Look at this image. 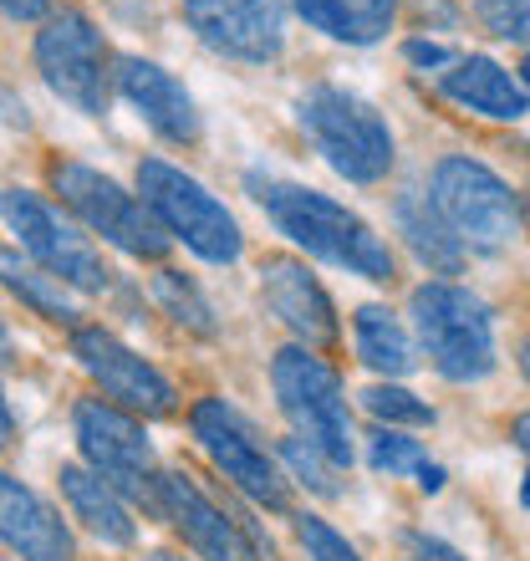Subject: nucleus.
I'll use <instances>...</instances> for the list:
<instances>
[{
  "mask_svg": "<svg viewBox=\"0 0 530 561\" xmlns=\"http://www.w3.org/2000/svg\"><path fill=\"white\" fill-rule=\"evenodd\" d=\"M0 547H11L21 561H77L67 520L5 470H0Z\"/></svg>",
  "mask_w": 530,
  "mask_h": 561,
  "instance_id": "16",
  "label": "nucleus"
},
{
  "mask_svg": "<svg viewBox=\"0 0 530 561\" xmlns=\"http://www.w3.org/2000/svg\"><path fill=\"white\" fill-rule=\"evenodd\" d=\"M153 301H159L184 332H194V337H215V332H220L209 301L199 296V286H194L189 276H178V271H159V276H153Z\"/></svg>",
  "mask_w": 530,
  "mask_h": 561,
  "instance_id": "24",
  "label": "nucleus"
},
{
  "mask_svg": "<svg viewBox=\"0 0 530 561\" xmlns=\"http://www.w3.org/2000/svg\"><path fill=\"white\" fill-rule=\"evenodd\" d=\"M520 82H526V88H530V57L520 61Z\"/></svg>",
  "mask_w": 530,
  "mask_h": 561,
  "instance_id": "39",
  "label": "nucleus"
},
{
  "mask_svg": "<svg viewBox=\"0 0 530 561\" xmlns=\"http://www.w3.org/2000/svg\"><path fill=\"white\" fill-rule=\"evenodd\" d=\"M148 561H184V557H174V551H153Z\"/></svg>",
  "mask_w": 530,
  "mask_h": 561,
  "instance_id": "38",
  "label": "nucleus"
},
{
  "mask_svg": "<svg viewBox=\"0 0 530 561\" xmlns=\"http://www.w3.org/2000/svg\"><path fill=\"white\" fill-rule=\"evenodd\" d=\"M11 363H15V342L5 332V322H0V368H11Z\"/></svg>",
  "mask_w": 530,
  "mask_h": 561,
  "instance_id": "35",
  "label": "nucleus"
},
{
  "mask_svg": "<svg viewBox=\"0 0 530 561\" xmlns=\"http://www.w3.org/2000/svg\"><path fill=\"white\" fill-rule=\"evenodd\" d=\"M403 561H464V557H459L449 541H439V536H408Z\"/></svg>",
  "mask_w": 530,
  "mask_h": 561,
  "instance_id": "30",
  "label": "nucleus"
},
{
  "mask_svg": "<svg viewBox=\"0 0 530 561\" xmlns=\"http://www.w3.org/2000/svg\"><path fill=\"white\" fill-rule=\"evenodd\" d=\"M77 449L107 485H118L123 495L143 501L148 511H159V474H153V444H148L143 424L103 399H82L72 409Z\"/></svg>",
  "mask_w": 530,
  "mask_h": 561,
  "instance_id": "10",
  "label": "nucleus"
},
{
  "mask_svg": "<svg viewBox=\"0 0 530 561\" xmlns=\"http://www.w3.org/2000/svg\"><path fill=\"white\" fill-rule=\"evenodd\" d=\"M251 194L280 236L291 245H301L307 255H316L326 266L353 271L362 280H393L388 240L347 205L307 190V184H286V179H261V174H251Z\"/></svg>",
  "mask_w": 530,
  "mask_h": 561,
  "instance_id": "1",
  "label": "nucleus"
},
{
  "mask_svg": "<svg viewBox=\"0 0 530 561\" xmlns=\"http://www.w3.org/2000/svg\"><path fill=\"white\" fill-rule=\"evenodd\" d=\"M184 21L209 51L230 61H276L286 46L280 0H184Z\"/></svg>",
  "mask_w": 530,
  "mask_h": 561,
  "instance_id": "14",
  "label": "nucleus"
},
{
  "mask_svg": "<svg viewBox=\"0 0 530 561\" xmlns=\"http://www.w3.org/2000/svg\"><path fill=\"white\" fill-rule=\"evenodd\" d=\"M51 190L61 194V205L72 209L92 236H103L107 245H118L132 261H159L169 251V230L153 220V209L138 194L123 190L118 179L97 174V169L77 159H57L51 163Z\"/></svg>",
  "mask_w": 530,
  "mask_h": 561,
  "instance_id": "6",
  "label": "nucleus"
},
{
  "mask_svg": "<svg viewBox=\"0 0 530 561\" xmlns=\"http://www.w3.org/2000/svg\"><path fill=\"white\" fill-rule=\"evenodd\" d=\"M520 501H526V505H530V474H526V490H520Z\"/></svg>",
  "mask_w": 530,
  "mask_h": 561,
  "instance_id": "40",
  "label": "nucleus"
},
{
  "mask_svg": "<svg viewBox=\"0 0 530 561\" xmlns=\"http://www.w3.org/2000/svg\"><path fill=\"white\" fill-rule=\"evenodd\" d=\"M138 194L153 209V220L174 240H184L199 261H209V266H235L240 261L245 240H240L235 215L194 174H184V169H174L163 159H143L138 163Z\"/></svg>",
  "mask_w": 530,
  "mask_h": 561,
  "instance_id": "4",
  "label": "nucleus"
},
{
  "mask_svg": "<svg viewBox=\"0 0 530 561\" xmlns=\"http://www.w3.org/2000/svg\"><path fill=\"white\" fill-rule=\"evenodd\" d=\"M510 434H516V444H520V449H526V455H530V414H520L516 424H510Z\"/></svg>",
  "mask_w": 530,
  "mask_h": 561,
  "instance_id": "36",
  "label": "nucleus"
},
{
  "mask_svg": "<svg viewBox=\"0 0 530 561\" xmlns=\"http://www.w3.org/2000/svg\"><path fill=\"white\" fill-rule=\"evenodd\" d=\"M439 88H443V98H454L459 107H470V113H480V118L516 123V118H526L530 113L526 88L505 72L500 61H489V57L454 61V72H443Z\"/></svg>",
  "mask_w": 530,
  "mask_h": 561,
  "instance_id": "19",
  "label": "nucleus"
},
{
  "mask_svg": "<svg viewBox=\"0 0 530 561\" xmlns=\"http://www.w3.org/2000/svg\"><path fill=\"white\" fill-rule=\"evenodd\" d=\"M362 403H368V414H378L383 424H434V409H428L424 399H413L408 388H368L362 393Z\"/></svg>",
  "mask_w": 530,
  "mask_h": 561,
  "instance_id": "29",
  "label": "nucleus"
},
{
  "mask_svg": "<svg viewBox=\"0 0 530 561\" xmlns=\"http://www.w3.org/2000/svg\"><path fill=\"white\" fill-rule=\"evenodd\" d=\"M0 15H11V21H46L51 0H0Z\"/></svg>",
  "mask_w": 530,
  "mask_h": 561,
  "instance_id": "31",
  "label": "nucleus"
},
{
  "mask_svg": "<svg viewBox=\"0 0 530 561\" xmlns=\"http://www.w3.org/2000/svg\"><path fill=\"white\" fill-rule=\"evenodd\" d=\"M403 51H408L413 67H443V61H449V51H443V46H434V42H408Z\"/></svg>",
  "mask_w": 530,
  "mask_h": 561,
  "instance_id": "32",
  "label": "nucleus"
},
{
  "mask_svg": "<svg viewBox=\"0 0 530 561\" xmlns=\"http://www.w3.org/2000/svg\"><path fill=\"white\" fill-rule=\"evenodd\" d=\"M36 72L51 92H57L67 107L88 113V118H103L107 98H113V77H118V61L107 51L103 31L92 26V15L82 11H51L46 26L36 31Z\"/></svg>",
  "mask_w": 530,
  "mask_h": 561,
  "instance_id": "5",
  "label": "nucleus"
},
{
  "mask_svg": "<svg viewBox=\"0 0 530 561\" xmlns=\"http://www.w3.org/2000/svg\"><path fill=\"white\" fill-rule=\"evenodd\" d=\"M291 5L311 31H322V36L347 46L383 42L398 15V0H291Z\"/></svg>",
  "mask_w": 530,
  "mask_h": 561,
  "instance_id": "20",
  "label": "nucleus"
},
{
  "mask_svg": "<svg viewBox=\"0 0 530 561\" xmlns=\"http://www.w3.org/2000/svg\"><path fill=\"white\" fill-rule=\"evenodd\" d=\"M520 373H526V378H530V337L520 342Z\"/></svg>",
  "mask_w": 530,
  "mask_h": 561,
  "instance_id": "37",
  "label": "nucleus"
},
{
  "mask_svg": "<svg viewBox=\"0 0 530 561\" xmlns=\"http://www.w3.org/2000/svg\"><path fill=\"white\" fill-rule=\"evenodd\" d=\"M189 428L194 439L205 444V455L215 459V470L240 490L251 495L265 511H286V480H280L276 459L265 455V444L255 439V428L230 409L224 399H199L189 409Z\"/></svg>",
  "mask_w": 530,
  "mask_h": 561,
  "instance_id": "11",
  "label": "nucleus"
},
{
  "mask_svg": "<svg viewBox=\"0 0 530 561\" xmlns=\"http://www.w3.org/2000/svg\"><path fill=\"white\" fill-rule=\"evenodd\" d=\"M261 296H265V307L276 311L296 337H307V342L337 337L332 296H326L322 280L311 276L301 261H291V255H265L261 261Z\"/></svg>",
  "mask_w": 530,
  "mask_h": 561,
  "instance_id": "17",
  "label": "nucleus"
},
{
  "mask_svg": "<svg viewBox=\"0 0 530 561\" xmlns=\"http://www.w3.org/2000/svg\"><path fill=\"white\" fill-rule=\"evenodd\" d=\"M428 199L439 205V215L449 220L470 251H505L520 230V199L510 194L495 169L474 159H443L434 169V184H428Z\"/></svg>",
  "mask_w": 530,
  "mask_h": 561,
  "instance_id": "9",
  "label": "nucleus"
},
{
  "mask_svg": "<svg viewBox=\"0 0 530 561\" xmlns=\"http://www.w3.org/2000/svg\"><path fill=\"white\" fill-rule=\"evenodd\" d=\"M443 480H449V474H443V465H434V459H428L424 470H418V490H428V495H439Z\"/></svg>",
  "mask_w": 530,
  "mask_h": 561,
  "instance_id": "33",
  "label": "nucleus"
},
{
  "mask_svg": "<svg viewBox=\"0 0 530 561\" xmlns=\"http://www.w3.org/2000/svg\"><path fill=\"white\" fill-rule=\"evenodd\" d=\"M11 444H15V414L5 403V393H0V449H11Z\"/></svg>",
  "mask_w": 530,
  "mask_h": 561,
  "instance_id": "34",
  "label": "nucleus"
},
{
  "mask_svg": "<svg viewBox=\"0 0 530 561\" xmlns=\"http://www.w3.org/2000/svg\"><path fill=\"white\" fill-rule=\"evenodd\" d=\"M474 15L489 36L530 46V0H474Z\"/></svg>",
  "mask_w": 530,
  "mask_h": 561,
  "instance_id": "28",
  "label": "nucleus"
},
{
  "mask_svg": "<svg viewBox=\"0 0 530 561\" xmlns=\"http://www.w3.org/2000/svg\"><path fill=\"white\" fill-rule=\"evenodd\" d=\"M0 220L11 225V236L21 240V251H26L36 266H46L57 280H67L72 291H82V296L113 291V271H107L103 251H97L72 220H61L42 194L0 190Z\"/></svg>",
  "mask_w": 530,
  "mask_h": 561,
  "instance_id": "8",
  "label": "nucleus"
},
{
  "mask_svg": "<svg viewBox=\"0 0 530 561\" xmlns=\"http://www.w3.org/2000/svg\"><path fill=\"white\" fill-rule=\"evenodd\" d=\"M428 363L449 383H480L495 373V322L489 307L454 280H424L408 301Z\"/></svg>",
  "mask_w": 530,
  "mask_h": 561,
  "instance_id": "3",
  "label": "nucleus"
},
{
  "mask_svg": "<svg viewBox=\"0 0 530 561\" xmlns=\"http://www.w3.org/2000/svg\"><path fill=\"white\" fill-rule=\"evenodd\" d=\"M296 123L307 144L322 153L342 179L353 184H378L393 169V128L368 98L347 88H307L296 103Z\"/></svg>",
  "mask_w": 530,
  "mask_h": 561,
  "instance_id": "2",
  "label": "nucleus"
},
{
  "mask_svg": "<svg viewBox=\"0 0 530 561\" xmlns=\"http://www.w3.org/2000/svg\"><path fill=\"white\" fill-rule=\"evenodd\" d=\"M113 82H118V92L132 103V113L159 138H169V144H194L199 138V107L184 92V82L174 72H163L159 61L118 57V77Z\"/></svg>",
  "mask_w": 530,
  "mask_h": 561,
  "instance_id": "15",
  "label": "nucleus"
},
{
  "mask_svg": "<svg viewBox=\"0 0 530 561\" xmlns=\"http://www.w3.org/2000/svg\"><path fill=\"white\" fill-rule=\"evenodd\" d=\"M353 332H357V357L372 373H388V378L413 373V342L388 307H362L353 317Z\"/></svg>",
  "mask_w": 530,
  "mask_h": 561,
  "instance_id": "23",
  "label": "nucleus"
},
{
  "mask_svg": "<svg viewBox=\"0 0 530 561\" xmlns=\"http://www.w3.org/2000/svg\"><path fill=\"white\" fill-rule=\"evenodd\" d=\"M296 541H301L307 561H362L353 541L337 526H326L322 516H296Z\"/></svg>",
  "mask_w": 530,
  "mask_h": 561,
  "instance_id": "26",
  "label": "nucleus"
},
{
  "mask_svg": "<svg viewBox=\"0 0 530 561\" xmlns=\"http://www.w3.org/2000/svg\"><path fill=\"white\" fill-rule=\"evenodd\" d=\"M72 357L118 409L148 419L174 414V383L143 353H132L128 342L113 337L107 327H72Z\"/></svg>",
  "mask_w": 530,
  "mask_h": 561,
  "instance_id": "12",
  "label": "nucleus"
},
{
  "mask_svg": "<svg viewBox=\"0 0 530 561\" xmlns=\"http://www.w3.org/2000/svg\"><path fill=\"white\" fill-rule=\"evenodd\" d=\"M270 388L280 399V414L291 419L296 439L316 444L332 465L347 470L353 465V414H347L337 373L311 347H280L270 363Z\"/></svg>",
  "mask_w": 530,
  "mask_h": 561,
  "instance_id": "7",
  "label": "nucleus"
},
{
  "mask_svg": "<svg viewBox=\"0 0 530 561\" xmlns=\"http://www.w3.org/2000/svg\"><path fill=\"white\" fill-rule=\"evenodd\" d=\"M159 516L205 561H261L251 526L230 516L189 470H159Z\"/></svg>",
  "mask_w": 530,
  "mask_h": 561,
  "instance_id": "13",
  "label": "nucleus"
},
{
  "mask_svg": "<svg viewBox=\"0 0 530 561\" xmlns=\"http://www.w3.org/2000/svg\"><path fill=\"white\" fill-rule=\"evenodd\" d=\"M0 286H5L21 307L36 311L42 322L82 327V307L72 301V286L57 280L46 266H36V261H26L21 251H5V245H0Z\"/></svg>",
  "mask_w": 530,
  "mask_h": 561,
  "instance_id": "21",
  "label": "nucleus"
},
{
  "mask_svg": "<svg viewBox=\"0 0 530 561\" xmlns=\"http://www.w3.org/2000/svg\"><path fill=\"white\" fill-rule=\"evenodd\" d=\"M57 485H61V495H67V505H72V516L82 520L103 547H132V541H138V520H132L123 490L107 485L92 465H61Z\"/></svg>",
  "mask_w": 530,
  "mask_h": 561,
  "instance_id": "18",
  "label": "nucleus"
},
{
  "mask_svg": "<svg viewBox=\"0 0 530 561\" xmlns=\"http://www.w3.org/2000/svg\"><path fill=\"white\" fill-rule=\"evenodd\" d=\"M393 215H398V230H403V240H408L413 255H418L428 271L454 276V271L464 266V240L449 230V220L439 215V205H434L428 194L408 190L403 199H398Z\"/></svg>",
  "mask_w": 530,
  "mask_h": 561,
  "instance_id": "22",
  "label": "nucleus"
},
{
  "mask_svg": "<svg viewBox=\"0 0 530 561\" xmlns=\"http://www.w3.org/2000/svg\"><path fill=\"white\" fill-rule=\"evenodd\" d=\"M428 465L424 444L408 439V434H393V428H378L372 434V470L383 474H418Z\"/></svg>",
  "mask_w": 530,
  "mask_h": 561,
  "instance_id": "27",
  "label": "nucleus"
},
{
  "mask_svg": "<svg viewBox=\"0 0 530 561\" xmlns=\"http://www.w3.org/2000/svg\"><path fill=\"white\" fill-rule=\"evenodd\" d=\"M280 459H286V465L296 470V480H301L307 490H316V495H337V490H342L337 485V470H342V465H332V459H326L316 444L286 439V444H280Z\"/></svg>",
  "mask_w": 530,
  "mask_h": 561,
  "instance_id": "25",
  "label": "nucleus"
}]
</instances>
